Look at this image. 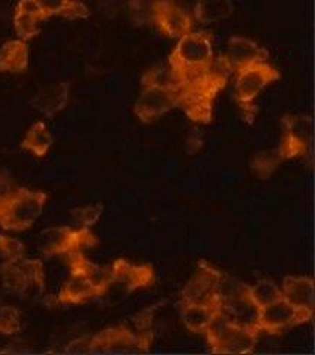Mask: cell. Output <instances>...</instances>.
<instances>
[{
	"label": "cell",
	"instance_id": "14",
	"mask_svg": "<svg viewBox=\"0 0 315 355\" xmlns=\"http://www.w3.org/2000/svg\"><path fill=\"white\" fill-rule=\"evenodd\" d=\"M225 295L209 302L181 304V320L184 326L193 333H203L223 313Z\"/></svg>",
	"mask_w": 315,
	"mask_h": 355
},
{
	"label": "cell",
	"instance_id": "6",
	"mask_svg": "<svg viewBox=\"0 0 315 355\" xmlns=\"http://www.w3.org/2000/svg\"><path fill=\"white\" fill-rule=\"evenodd\" d=\"M98 239L86 227H49L37 239V248L44 257H69L74 252L95 248Z\"/></svg>",
	"mask_w": 315,
	"mask_h": 355
},
{
	"label": "cell",
	"instance_id": "23",
	"mask_svg": "<svg viewBox=\"0 0 315 355\" xmlns=\"http://www.w3.org/2000/svg\"><path fill=\"white\" fill-rule=\"evenodd\" d=\"M232 0H198L194 6V19L209 26L230 18L234 14Z\"/></svg>",
	"mask_w": 315,
	"mask_h": 355
},
{
	"label": "cell",
	"instance_id": "29",
	"mask_svg": "<svg viewBox=\"0 0 315 355\" xmlns=\"http://www.w3.org/2000/svg\"><path fill=\"white\" fill-rule=\"evenodd\" d=\"M21 311L12 305L0 306V335L14 336L21 331Z\"/></svg>",
	"mask_w": 315,
	"mask_h": 355
},
{
	"label": "cell",
	"instance_id": "7",
	"mask_svg": "<svg viewBox=\"0 0 315 355\" xmlns=\"http://www.w3.org/2000/svg\"><path fill=\"white\" fill-rule=\"evenodd\" d=\"M153 331H135L128 326H112L86 338V352H129L147 351L153 343Z\"/></svg>",
	"mask_w": 315,
	"mask_h": 355
},
{
	"label": "cell",
	"instance_id": "21",
	"mask_svg": "<svg viewBox=\"0 0 315 355\" xmlns=\"http://www.w3.org/2000/svg\"><path fill=\"white\" fill-rule=\"evenodd\" d=\"M30 49L27 42L15 39L9 40L0 48V73L22 74L28 69Z\"/></svg>",
	"mask_w": 315,
	"mask_h": 355
},
{
	"label": "cell",
	"instance_id": "30",
	"mask_svg": "<svg viewBox=\"0 0 315 355\" xmlns=\"http://www.w3.org/2000/svg\"><path fill=\"white\" fill-rule=\"evenodd\" d=\"M103 212H104V206L96 203V205H89V206L73 209L71 218L77 222V224H80V227L91 228L99 220Z\"/></svg>",
	"mask_w": 315,
	"mask_h": 355
},
{
	"label": "cell",
	"instance_id": "32",
	"mask_svg": "<svg viewBox=\"0 0 315 355\" xmlns=\"http://www.w3.org/2000/svg\"><path fill=\"white\" fill-rule=\"evenodd\" d=\"M99 2L114 10H128L129 14H141L144 9V0H99Z\"/></svg>",
	"mask_w": 315,
	"mask_h": 355
},
{
	"label": "cell",
	"instance_id": "4",
	"mask_svg": "<svg viewBox=\"0 0 315 355\" xmlns=\"http://www.w3.org/2000/svg\"><path fill=\"white\" fill-rule=\"evenodd\" d=\"M207 345L212 352L216 354H249L256 348L261 331L232 323L223 315V313L215 318V321L203 333Z\"/></svg>",
	"mask_w": 315,
	"mask_h": 355
},
{
	"label": "cell",
	"instance_id": "2",
	"mask_svg": "<svg viewBox=\"0 0 315 355\" xmlns=\"http://www.w3.org/2000/svg\"><path fill=\"white\" fill-rule=\"evenodd\" d=\"M175 108H179V99L167 71L162 65L151 67L141 77V91L133 105V114L148 125Z\"/></svg>",
	"mask_w": 315,
	"mask_h": 355
},
{
	"label": "cell",
	"instance_id": "1",
	"mask_svg": "<svg viewBox=\"0 0 315 355\" xmlns=\"http://www.w3.org/2000/svg\"><path fill=\"white\" fill-rule=\"evenodd\" d=\"M166 71L184 114L197 125H209L218 94L227 86L230 77L215 58L212 35L193 30L176 40Z\"/></svg>",
	"mask_w": 315,
	"mask_h": 355
},
{
	"label": "cell",
	"instance_id": "31",
	"mask_svg": "<svg viewBox=\"0 0 315 355\" xmlns=\"http://www.w3.org/2000/svg\"><path fill=\"white\" fill-rule=\"evenodd\" d=\"M26 254V246L18 239L0 234V258L5 261H17Z\"/></svg>",
	"mask_w": 315,
	"mask_h": 355
},
{
	"label": "cell",
	"instance_id": "17",
	"mask_svg": "<svg viewBox=\"0 0 315 355\" xmlns=\"http://www.w3.org/2000/svg\"><path fill=\"white\" fill-rule=\"evenodd\" d=\"M46 21L37 0H19L14 14V28L18 39L28 42L40 31V22Z\"/></svg>",
	"mask_w": 315,
	"mask_h": 355
},
{
	"label": "cell",
	"instance_id": "28",
	"mask_svg": "<svg viewBox=\"0 0 315 355\" xmlns=\"http://www.w3.org/2000/svg\"><path fill=\"white\" fill-rule=\"evenodd\" d=\"M15 262L19 266V270L27 277L30 284L43 292L44 287H46V272H44L43 262L40 259H30L26 257L17 259Z\"/></svg>",
	"mask_w": 315,
	"mask_h": 355
},
{
	"label": "cell",
	"instance_id": "3",
	"mask_svg": "<svg viewBox=\"0 0 315 355\" xmlns=\"http://www.w3.org/2000/svg\"><path fill=\"white\" fill-rule=\"evenodd\" d=\"M280 79V71L269 61L255 62L234 73V101L244 121L253 123L257 114L256 99L269 85Z\"/></svg>",
	"mask_w": 315,
	"mask_h": 355
},
{
	"label": "cell",
	"instance_id": "9",
	"mask_svg": "<svg viewBox=\"0 0 315 355\" xmlns=\"http://www.w3.org/2000/svg\"><path fill=\"white\" fill-rule=\"evenodd\" d=\"M150 18L167 39L179 40L194 28V18L176 0H151Z\"/></svg>",
	"mask_w": 315,
	"mask_h": 355
},
{
	"label": "cell",
	"instance_id": "8",
	"mask_svg": "<svg viewBox=\"0 0 315 355\" xmlns=\"http://www.w3.org/2000/svg\"><path fill=\"white\" fill-rule=\"evenodd\" d=\"M312 120L307 114H287L281 119V135L275 151L281 162L305 157L311 148Z\"/></svg>",
	"mask_w": 315,
	"mask_h": 355
},
{
	"label": "cell",
	"instance_id": "22",
	"mask_svg": "<svg viewBox=\"0 0 315 355\" xmlns=\"http://www.w3.org/2000/svg\"><path fill=\"white\" fill-rule=\"evenodd\" d=\"M44 18L62 17L67 19H86L91 10L80 0H37Z\"/></svg>",
	"mask_w": 315,
	"mask_h": 355
},
{
	"label": "cell",
	"instance_id": "12",
	"mask_svg": "<svg viewBox=\"0 0 315 355\" xmlns=\"http://www.w3.org/2000/svg\"><path fill=\"white\" fill-rule=\"evenodd\" d=\"M261 61H269L268 49L257 42L243 36H232L228 39L225 52L218 58V62L230 74Z\"/></svg>",
	"mask_w": 315,
	"mask_h": 355
},
{
	"label": "cell",
	"instance_id": "13",
	"mask_svg": "<svg viewBox=\"0 0 315 355\" xmlns=\"http://www.w3.org/2000/svg\"><path fill=\"white\" fill-rule=\"evenodd\" d=\"M112 284L120 286L126 293L147 288L155 282V271L148 263H133L128 259H116L110 266Z\"/></svg>",
	"mask_w": 315,
	"mask_h": 355
},
{
	"label": "cell",
	"instance_id": "25",
	"mask_svg": "<svg viewBox=\"0 0 315 355\" xmlns=\"http://www.w3.org/2000/svg\"><path fill=\"white\" fill-rule=\"evenodd\" d=\"M0 277H2V284L9 293L18 296L24 295L31 287L27 277L19 270L15 261H5L0 266Z\"/></svg>",
	"mask_w": 315,
	"mask_h": 355
},
{
	"label": "cell",
	"instance_id": "16",
	"mask_svg": "<svg viewBox=\"0 0 315 355\" xmlns=\"http://www.w3.org/2000/svg\"><path fill=\"white\" fill-rule=\"evenodd\" d=\"M70 83L69 82H58L42 87L40 91L31 98L30 104L37 111L52 119L67 107L70 98Z\"/></svg>",
	"mask_w": 315,
	"mask_h": 355
},
{
	"label": "cell",
	"instance_id": "33",
	"mask_svg": "<svg viewBox=\"0 0 315 355\" xmlns=\"http://www.w3.org/2000/svg\"><path fill=\"white\" fill-rule=\"evenodd\" d=\"M14 191H15L14 184L10 182L8 178L0 176V207L8 202V198L14 194Z\"/></svg>",
	"mask_w": 315,
	"mask_h": 355
},
{
	"label": "cell",
	"instance_id": "18",
	"mask_svg": "<svg viewBox=\"0 0 315 355\" xmlns=\"http://www.w3.org/2000/svg\"><path fill=\"white\" fill-rule=\"evenodd\" d=\"M281 296L299 309L314 313V282L308 275H287L281 283Z\"/></svg>",
	"mask_w": 315,
	"mask_h": 355
},
{
	"label": "cell",
	"instance_id": "26",
	"mask_svg": "<svg viewBox=\"0 0 315 355\" xmlns=\"http://www.w3.org/2000/svg\"><path fill=\"white\" fill-rule=\"evenodd\" d=\"M246 292L259 309L281 297L280 286L269 279H262L252 286H246Z\"/></svg>",
	"mask_w": 315,
	"mask_h": 355
},
{
	"label": "cell",
	"instance_id": "15",
	"mask_svg": "<svg viewBox=\"0 0 315 355\" xmlns=\"http://www.w3.org/2000/svg\"><path fill=\"white\" fill-rule=\"evenodd\" d=\"M223 315L231 320L232 323L257 329L259 308L253 304L249 295H247L246 286H243L239 292H235L234 296H225Z\"/></svg>",
	"mask_w": 315,
	"mask_h": 355
},
{
	"label": "cell",
	"instance_id": "27",
	"mask_svg": "<svg viewBox=\"0 0 315 355\" xmlns=\"http://www.w3.org/2000/svg\"><path fill=\"white\" fill-rule=\"evenodd\" d=\"M283 163L280 159V155L275 150L271 151H261L256 153L252 160H250V168L253 173H256L262 180H266V178L271 176L278 166Z\"/></svg>",
	"mask_w": 315,
	"mask_h": 355
},
{
	"label": "cell",
	"instance_id": "10",
	"mask_svg": "<svg viewBox=\"0 0 315 355\" xmlns=\"http://www.w3.org/2000/svg\"><path fill=\"white\" fill-rule=\"evenodd\" d=\"M314 313L296 308L281 296L273 304L259 309L257 329H259L261 333L266 331L269 335H277V333L287 329L309 323Z\"/></svg>",
	"mask_w": 315,
	"mask_h": 355
},
{
	"label": "cell",
	"instance_id": "24",
	"mask_svg": "<svg viewBox=\"0 0 315 355\" xmlns=\"http://www.w3.org/2000/svg\"><path fill=\"white\" fill-rule=\"evenodd\" d=\"M53 138L49 132L48 125L44 121H36L31 125L27 133L21 141V148L31 153L36 157H44L52 147Z\"/></svg>",
	"mask_w": 315,
	"mask_h": 355
},
{
	"label": "cell",
	"instance_id": "5",
	"mask_svg": "<svg viewBox=\"0 0 315 355\" xmlns=\"http://www.w3.org/2000/svg\"><path fill=\"white\" fill-rule=\"evenodd\" d=\"M48 202V194L30 188H15L0 207V227L6 231H26L35 225Z\"/></svg>",
	"mask_w": 315,
	"mask_h": 355
},
{
	"label": "cell",
	"instance_id": "11",
	"mask_svg": "<svg viewBox=\"0 0 315 355\" xmlns=\"http://www.w3.org/2000/svg\"><path fill=\"white\" fill-rule=\"evenodd\" d=\"M223 275L215 266L200 262L194 275L191 277L181 293V304L209 302L221 297Z\"/></svg>",
	"mask_w": 315,
	"mask_h": 355
},
{
	"label": "cell",
	"instance_id": "20",
	"mask_svg": "<svg viewBox=\"0 0 315 355\" xmlns=\"http://www.w3.org/2000/svg\"><path fill=\"white\" fill-rule=\"evenodd\" d=\"M98 297L86 277L76 268H70V277L62 284L58 293V302L62 305H80Z\"/></svg>",
	"mask_w": 315,
	"mask_h": 355
},
{
	"label": "cell",
	"instance_id": "19",
	"mask_svg": "<svg viewBox=\"0 0 315 355\" xmlns=\"http://www.w3.org/2000/svg\"><path fill=\"white\" fill-rule=\"evenodd\" d=\"M69 266L70 268L78 270L86 277V280L91 283L98 297L105 295L112 284L110 270L103 268V266L89 261L83 254V252H74L69 254Z\"/></svg>",
	"mask_w": 315,
	"mask_h": 355
}]
</instances>
